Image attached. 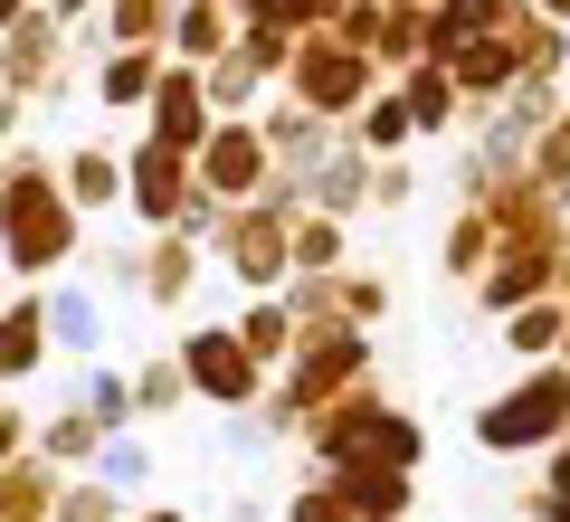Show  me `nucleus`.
Here are the masks:
<instances>
[{"mask_svg": "<svg viewBox=\"0 0 570 522\" xmlns=\"http://www.w3.org/2000/svg\"><path fill=\"white\" fill-rule=\"evenodd\" d=\"M153 77H163V67H153V48H115V58H105V105H142L153 96Z\"/></svg>", "mask_w": 570, "mask_h": 522, "instance_id": "f3484780", "label": "nucleus"}, {"mask_svg": "<svg viewBox=\"0 0 570 522\" xmlns=\"http://www.w3.org/2000/svg\"><path fill=\"white\" fill-rule=\"evenodd\" d=\"M58 190H67V200H77V209H115V200H124V161H115V152H96V142H86V152H67Z\"/></svg>", "mask_w": 570, "mask_h": 522, "instance_id": "9b49d317", "label": "nucleus"}, {"mask_svg": "<svg viewBox=\"0 0 570 522\" xmlns=\"http://www.w3.org/2000/svg\"><path fill=\"white\" fill-rule=\"evenodd\" d=\"M171 10H181V0H105V39L153 48V39H171Z\"/></svg>", "mask_w": 570, "mask_h": 522, "instance_id": "4468645a", "label": "nucleus"}, {"mask_svg": "<svg viewBox=\"0 0 570 522\" xmlns=\"http://www.w3.org/2000/svg\"><path fill=\"white\" fill-rule=\"evenodd\" d=\"M29 10H39V0H0V29H10V20H29Z\"/></svg>", "mask_w": 570, "mask_h": 522, "instance_id": "c756f323", "label": "nucleus"}, {"mask_svg": "<svg viewBox=\"0 0 570 522\" xmlns=\"http://www.w3.org/2000/svg\"><path fill=\"white\" fill-rule=\"evenodd\" d=\"M190 181L247 209L266 190V134H257V124H209V142L190 152Z\"/></svg>", "mask_w": 570, "mask_h": 522, "instance_id": "20e7f679", "label": "nucleus"}, {"mask_svg": "<svg viewBox=\"0 0 570 522\" xmlns=\"http://www.w3.org/2000/svg\"><path fill=\"white\" fill-rule=\"evenodd\" d=\"M400 105H409V124H419V134H438V124H448V105H456L448 67H419V77L400 86Z\"/></svg>", "mask_w": 570, "mask_h": 522, "instance_id": "a211bd4d", "label": "nucleus"}, {"mask_svg": "<svg viewBox=\"0 0 570 522\" xmlns=\"http://www.w3.org/2000/svg\"><path fill=\"white\" fill-rule=\"evenodd\" d=\"M48 10H58V20H77V10H96V0H48Z\"/></svg>", "mask_w": 570, "mask_h": 522, "instance_id": "7c9ffc66", "label": "nucleus"}, {"mask_svg": "<svg viewBox=\"0 0 570 522\" xmlns=\"http://www.w3.org/2000/svg\"><path fill=\"white\" fill-rule=\"evenodd\" d=\"M142 105H153V142H171V152H200L209 142V86L190 67H163Z\"/></svg>", "mask_w": 570, "mask_h": 522, "instance_id": "6e6552de", "label": "nucleus"}, {"mask_svg": "<svg viewBox=\"0 0 570 522\" xmlns=\"http://www.w3.org/2000/svg\"><path fill=\"white\" fill-rule=\"evenodd\" d=\"M20 446H29V427H20V408H0V465L20 456Z\"/></svg>", "mask_w": 570, "mask_h": 522, "instance_id": "bb28decb", "label": "nucleus"}, {"mask_svg": "<svg viewBox=\"0 0 570 522\" xmlns=\"http://www.w3.org/2000/svg\"><path fill=\"white\" fill-rule=\"evenodd\" d=\"M171 48H181L190 67H209L228 48V0H181V10H171Z\"/></svg>", "mask_w": 570, "mask_h": 522, "instance_id": "ddd939ff", "label": "nucleus"}, {"mask_svg": "<svg viewBox=\"0 0 570 522\" xmlns=\"http://www.w3.org/2000/svg\"><path fill=\"white\" fill-rule=\"evenodd\" d=\"M352 371H362V333H352V323H333V333L305 342V362H295V390H285V400H295V408H333Z\"/></svg>", "mask_w": 570, "mask_h": 522, "instance_id": "1a4fd4ad", "label": "nucleus"}, {"mask_svg": "<svg viewBox=\"0 0 570 522\" xmlns=\"http://www.w3.org/2000/svg\"><path fill=\"white\" fill-rule=\"evenodd\" d=\"M551 513H570V446H561V465H551Z\"/></svg>", "mask_w": 570, "mask_h": 522, "instance_id": "c85d7f7f", "label": "nucleus"}, {"mask_svg": "<svg viewBox=\"0 0 570 522\" xmlns=\"http://www.w3.org/2000/svg\"><path fill=\"white\" fill-rule=\"evenodd\" d=\"M39 352H48V304L29 295V304H10V314H0V381L39 371Z\"/></svg>", "mask_w": 570, "mask_h": 522, "instance_id": "f8f14e48", "label": "nucleus"}, {"mask_svg": "<svg viewBox=\"0 0 570 522\" xmlns=\"http://www.w3.org/2000/svg\"><path fill=\"white\" fill-rule=\"evenodd\" d=\"M20 115H29V96H10V86H0V142L20 134Z\"/></svg>", "mask_w": 570, "mask_h": 522, "instance_id": "cd10ccee", "label": "nucleus"}, {"mask_svg": "<svg viewBox=\"0 0 570 522\" xmlns=\"http://www.w3.org/2000/svg\"><path fill=\"white\" fill-rule=\"evenodd\" d=\"M181 381L209 390L219 408H247V400H257V362H247L238 333H190V342H181Z\"/></svg>", "mask_w": 570, "mask_h": 522, "instance_id": "423d86ee", "label": "nucleus"}, {"mask_svg": "<svg viewBox=\"0 0 570 522\" xmlns=\"http://www.w3.org/2000/svg\"><path fill=\"white\" fill-rule=\"evenodd\" d=\"M542 10H551V20H561V10H570V0H542Z\"/></svg>", "mask_w": 570, "mask_h": 522, "instance_id": "2f4dec72", "label": "nucleus"}, {"mask_svg": "<svg viewBox=\"0 0 570 522\" xmlns=\"http://www.w3.org/2000/svg\"><path fill=\"white\" fill-rule=\"evenodd\" d=\"M314 446H324L333 465H390V475H400V465L419 456V427H409L400 408H381V400H333L324 427H314Z\"/></svg>", "mask_w": 570, "mask_h": 522, "instance_id": "f03ea898", "label": "nucleus"}, {"mask_svg": "<svg viewBox=\"0 0 570 522\" xmlns=\"http://www.w3.org/2000/svg\"><path fill=\"white\" fill-rule=\"evenodd\" d=\"M48 503H58V475H48V456L20 446V456L0 465V522H39Z\"/></svg>", "mask_w": 570, "mask_h": 522, "instance_id": "9d476101", "label": "nucleus"}, {"mask_svg": "<svg viewBox=\"0 0 570 522\" xmlns=\"http://www.w3.org/2000/svg\"><path fill=\"white\" fill-rule=\"evenodd\" d=\"M485 238H494L485 219H456V238H448V266H456V276H475V266H485Z\"/></svg>", "mask_w": 570, "mask_h": 522, "instance_id": "393cba45", "label": "nucleus"}, {"mask_svg": "<svg viewBox=\"0 0 570 522\" xmlns=\"http://www.w3.org/2000/svg\"><path fill=\"white\" fill-rule=\"evenodd\" d=\"M171 400H181V362H153L134 381V408H171Z\"/></svg>", "mask_w": 570, "mask_h": 522, "instance_id": "b1692460", "label": "nucleus"}, {"mask_svg": "<svg viewBox=\"0 0 570 522\" xmlns=\"http://www.w3.org/2000/svg\"><path fill=\"white\" fill-rule=\"evenodd\" d=\"M561 418H570V371H532V381L513 390V400H494L485 418H475V437L513 456V446H542Z\"/></svg>", "mask_w": 570, "mask_h": 522, "instance_id": "7ed1b4c3", "label": "nucleus"}, {"mask_svg": "<svg viewBox=\"0 0 570 522\" xmlns=\"http://www.w3.org/2000/svg\"><path fill=\"white\" fill-rule=\"evenodd\" d=\"M105 446V427L86 418V408H67V418H48V437H39V456H96Z\"/></svg>", "mask_w": 570, "mask_h": 522, "instance_id": "412c9836", "label": "nucleus"}, {"mask_svg": "<svg viewBox=\"0 0 570 522\" xmlns=\"http://www.w3.org/2000/svg\"><path fill=\"white\" fill-rule=\"evenodd\" d=\"M67 247H77V200L58 190L48 161L20 152L10 171H0V266L39 276V266H67Z\"/></svg>", "mask_w": 570, "mask_h": 522, "instance_id": "f257e3e1", "label": "nucleus"}, {"mask_svg": "<svg viewBox=\"0 0 570 522\" xmlns=\"http://www.w3.org/2000/svg\"><path fill=\"white\" fill-rule=\"evenodd\" d=\"M542 181H570V115L542 124Z\"/></svg>", "mask_w": 570, "mask_h": 522, "instance_id": "a878e982", "label": "nucleus"}, {"mask_svg": "<svg viewBox=\"0 0 570 522\" xmlns=\"http://www.w3.org/2000/svg\"><path fill=\"white\" fill-rule=\"evenodd\" d=\"M86 418H96L105 437H115V427L134 418V381H124V371H96V390H86Z\"/></svg>", "mask_w": 570, "mask_h": 522, "instance_id": "aec40b11", "label": "nucleus"}, {"mask_svg": "<svg viewBox=\"0 0 570 522\" xmlns=\"http://www.w3.org/2000/svg\"><path fill=\"white\" fill-rule=\"evenodd\" d=\"M362 96H371V58L362 48H343V39L295 48V105H305V115H352Z\"/></svg>", "mask_w": 570, "mask_h": 522, "instance_id": "39448f33", "label": "nucleus"}, {"mask_svg": "<svg viewBox=\"0 0 570 522\" xmlns=\"http://www.w3.org/2000/svg\"><path fill=\"white\" fill-rule=\"evenodd\" d=\"M238 342H247V362H285V352H295V314H285V304H247V323H238Z\"/></svg>", "mask_w": 570, "mask_h": 522, "instance_id": "dca6fc26", "label": "nucleus"}, {"mask_svg": "<svg viewBox=\"0 0 570 522\" xmlns=\"http://www.w3.org/2000/svg\"><path fill=\"white\" fill-rule=\"evenodd\" d=\"M219 247H228V266H238L247 285H276L285 266H295V247H285V209H228V228H219Z\"/></svg>", "mask_w": 570, "mask_h": 522, "instance_id": "0eeeda50", "label": "nucleus"}, {"mask_svg": "<svg viewBox=\"0 0 570 522\" xmlns=\"http://www.w3.org/2000/svg\"><path fill=\"white\" fill-rule=\"evenodd\" d=\"M142 522H181V513H142Z\"/></svg>", "mask_w": 570, "mask_h": 522, "instance_id": "473e14b6", "label": "nucleus"}, {"mask_svg": "<svg viewBox=\"0 0 570 522\" xmlns=\"http://www.w3.org/2000/svg\"><path fill=\"white\" fill-rule=\"evenodd\" d=\"M409 134H419V124H409L400 96H371V105H362V142H371V152H400Z\"/></svg>", "mask_w": 570, "mask_h": 522, "instance_id": "6ab92c4d", "label": "nucleus"}, {"mask_svg": "<svg viewBox=\"0 0 570 522\" xmlns=\"http://www.w3.org/2000/svg\"><path fill=\"white\" fill-rule=\"evenodd\" d=\"M96 295H86V285H58V295H48V342H67V352H96Z\"/></svg>", "mask_w": 570, "mask_h": 522, "instance_id": "2eb2a0df", "label": "nucleus"}, {"mask_svg": "<svg viewBox=\"0 0 570 522\" xmlns=\"http://www.w3.org/2000/svg\"><path fill=\"white\" fill-rule=\"evenodd\" d=\"M142 475H153L142 437H105V484H142Z\"/></svg>", "mask_w": 570, "mask_h": 522, "instance_id": "5701e85b", "label": "nucleus"}, {"mask_svg": "<svg viewBox=\"0 0 570 522\" xmlns=\"http://www.w3.org/2000/svg\"><path fill=\"white\" fill-rule=\"evenodd\" d=\"M561 304H532V314H513V352H551V342H561Z\"/></svg>", "mask_w": 570, "mask_h": 522, "instance_id": "4be33fe9", "label": "nucleus"}]
</instances>
